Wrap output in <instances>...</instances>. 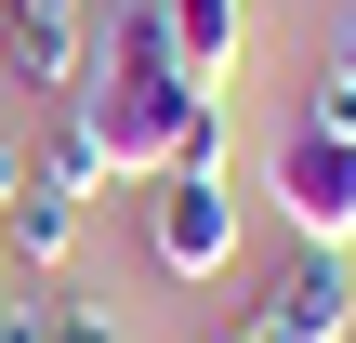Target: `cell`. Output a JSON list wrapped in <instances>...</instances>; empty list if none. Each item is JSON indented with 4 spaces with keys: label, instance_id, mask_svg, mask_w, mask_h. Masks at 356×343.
Returning <instances> with one entry per match:
<instances>
[{
    "label": "cell",
    "instance_id": "obj_4",
    "mask_svg": "<svg viewBox=\"0 0 356 343\" xmlns=\"http://www.w3.org/2000/svg\"><path fill=\"white\" fill-rule=\"evenodd\" d=\"M225 343H356V264L343 251H291L264 304H238Z\"/></svg>",
    "mask_w": 356,
    "mask_h": 343
},
{
    "label": "cell",
    "instance_id": "obj_8",
    "mask_svg": "<svg viewBox=\"0 0 356 343\" xmlns=\"http://www.w3.org/2000/svg\"><path fill=\"white\" fill-rule=\"evenodd\" d=\"M53 343H119V330H106L92 304H53Z\"/></svg>",
    "mask_w": 356,
    "mask_h": 343
},
{
    "label": "cell",
    "instance_id": "obj_10",
    "mask_svg": "<svg viewBox=\"0 0 356 343\" xmlns=\"http://www.w3.org/2000/svg\"><path fill=\"white\" fill-rule=\"evenodd\" d=\"M198 343H225V330H198Z\"/></svg>",
    "mask_w": 356,
    "mask_h": 343
},
{
    "label": "cell",
    "instance_id": "obj_2",
    "mask_svg": "<svg viewBox=\"0 0 356 343\" xmlns=\"http://www.w3.org/2000/svg\"><path fill=\"white\" fill-rule=\"evenodd\" d=\"M264 172H277V212H291V238H304V251H356V132L291 119Z\"/></svg>",
    "mask_w": 356,
    "mask_h": 343
},
{
    "label": "cell",
    "instance_id": "obj_1",
    "mask_svg": "<svg viewBox=\"0 0 356 343\" xmlns=\"http://www.w3.org/2000/svg\"><path fill=\"white\" fill-rule=\"evenodd\" d=\"M66 119H79L92 159L132 172V185H159V172H225V93H198V79L172 66L159 0L92 13V66H79V93H66Z\"/></svg>",
    "mask_w": 356,
    "mask_h": 343
},
{
    "label": "cell",
    "instance_id": "obj_5",
    "mask_svg": "<svg viewBox=\"0 0 356 343\" xmlns=\"http://www.w3.org/2000/svg\"><path fill=\"white\" fill-rule=\"evenodd\" d=\"M159 40H172V66L198 93H225L238 53H251V0H159Z\"/></svg>",
    "mask_w": 356,
    "mask_h": 343
},
{
    "label": "cell",
    "instance_id": "obj_9",
    "mask_svg": "<svg viewBox=\"0 0 356 343\" xmlns=\"http://www.w3.org/2000/svg\"><path fill=\"white\" fill-rule=\"evenodd\" d=\"M13 185H26V159H13V145H0V212H13Z\"/></svg>",
    "mask_w": 356,
    "mask_h": 343
},
{
    "label": "cell",
    "instance_id": "obj_7",
    "mask_svg": "<svg viewBox=\"0 0 356 343\" xmlns=\"http://www.w3.org/2000/svg\"><path fill=\"white\" fill-rule=\"evenodd\" d=\"M26 172H40L53 198H92V185H106V159H92V132H79L66 106H53V132H40V159H26Z\"/></svg>",
    "mask_w": 356,
    "mask_h": 343
},
{
    "label": "cell",
    "instance_id": "obj_6",
    "mask_svg": "<svg viewBox=\"0 0 356 343\" xmlns=\"http://www.w3.org/2000/svg\"><path fill=\"white\" fill-rule=\"evenodd\" d=\"M79 251V198H53L40 172L13 185V212H0V264H66Z\"/></svg>",
    "mask_w": 356,
    "mask_h": 343
},
{
    "label": "cell",
    "instance_id": "obj_3",
    "mask_svg": "<svg viewBox=\"0 0 356 343\" xmlns=\"http://www.w3.org/2000/svg\"><path fill=\"white\" fill-rule=\"evenodd\" d=\"M145 264L185 278V291H211V278L238 264V198H225V172H159V185H145Z\"/></svg>",
    "mask_w": 356,
    "mask_h": 343
}]
</instances>
